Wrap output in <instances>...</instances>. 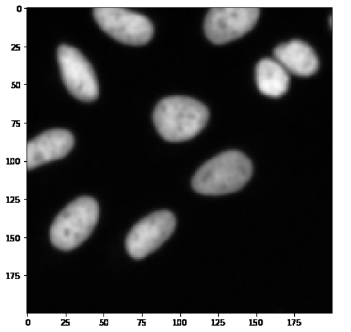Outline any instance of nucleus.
Returning <instances> with one entry per match:
<instances>
[{
	"label": "nucleus",
	"instance_id": "obj_1",
	"mask_svg": "<svg viewBox=\"0 0 351 332\" xmlns=\"http://www.w3.org/2000/svg\"><path fill=\"white\" fill-rule=\"evenodd\" d=\"M208 109L197 99L182 96L165 97L156 104L153 120L156 130L169 142L193 139L206 127Z\"/></svg>",
	"mask_w": 351,
	"mask_h": 332
},
{
	"label": "nucleus",
	"instance_id": "obj_2",
	"mask_svg": "<svg viewBox=\"0 0 351 332\" xmlns=\"http://www.w3.org/2000/svg\"><path fill=\"white\" fill-rule=\"evenodd\" d=\"M253 174V165L239 151L225 152L207 161L194 175V191L206 195H221L243 189Z\"/></svg>",
	"mask_w": 351,
	"mask_h": 332
},
{
	"label": "nucleus",
	"instance_id": "obj_3",
	"mask_svg": "<svg viewBox=\"0 0 351 332\" xmlns=\"http://www.w3.org/2000/svg\"><path fill=\"white\" fill-rule=\"evenodd\" d=\"M99 206L96 199L83 196L75 199L55 218L50 228V239L55 248L71 250L86 241L96 227Z\"/></svg>",
	"mask_w": 351,
	"mask_h": 332
},
{
	"label": "nucleus",
	"instance_id": "obj_4",
	"mask_svg": "<svg viewBox=\"0 0 351 332\" xmlns=\"http://www.w3.org/2000/svg\"><path fill=\"white\" fill-rule=\"evenodd\" d=\"M93 16L104 32L125 45H144L154 36V27L148 18L125 8H94Z\"/></svg>",
	"mask_w": 351,
	"mask_h": 332
},
{
	"label": "nucleus",
	"instance_id": "obj_5",
	"mask_svg": "<svg viewBox=\"0 0 351 332\" xmlns=\"http://www.w3.org/2000/svg\"><path fill=\"white\" fill-rule=\"evenodd\" d=\"M57 59L65 86L74 97L85 102L98 98L97 75L82 51L73 46L62 45L57 50Z\"/></svg>",
	"mask_w": 351,
	"mask_h": 332
},
{
	"label": "nucleus",
	"instance_id": "obj_6",
	"mask_svg": "<svg viewBox=\"0 0 351 332\" xmlns=\"http://www.w3.org/2000/svg\"><path fill=\"white\" fill-rule=\"evenodd\" d=\"M177 220L172 212L160 211L150 213L132 227L125 241L132 258L141 259L154 252L173 235Z\"/></svg>",
	"mask_w": 351,
	"mask_h": 332
},
{
	"label": "nucleus",
	"instance_id": "obj_7",
	"mask_svg": "<svg viewBox=\"0 0 351 332\" xmlns=\"http://www.w3.org/2000/svg\"><path fill=\"white\" fill-rule=\"evenodd\" d=\"M259 16L256 8H211L206 18V35L213 44H226L252 30Z\"/></svg>",
	"mask_w": 351,
	"mask_h": 332
},
{
	"label": "nucleus",
	"instance_id": "obj_8",
	"mask_svg": "<svg viewBox=\"0 0 351 332\" xmlns=\"http://www.w3.org/2000/svg\"><path fill=\"white\" fill-rule=\"evenodd\" d=\"M75 142L73 134L67 130L53 129L42 132L27 145V169L64 158L73 149Z\"/></svg>",
	"mask_w": 351,
	"mask_h": 332
},
{
	"label": "nucleus",
	"instance_id": "obj_9",
	"mask_svg": "<svg viewBox=\"0 0 351 332\" xmlns=\"http://www.w3.org/2000/svg\"><path fill=\"white\" fill-rule=\"evenodd\" d=\"M274 56L285 69L300 77H310L319 69L316 52L304 41L283 43L274 49Z\"/></svg>",
	"mask_w": 351,
	"mask_h": 332
},
{
	"label": "nucleus",
	"instance_id": "obj_10",
	"mask_svg": "<svg viewBox=\"0 0 351 332\" xmlns=\"http://www.w3.org/2000/svg\"><path fill=\"white\" fill-rule=\"evenodd\" d=\"M256 80L259 91L269 97L277 98L288 92L291 78L286 69L278 61L265 58L256 68Z\"/></svg>",
	"mask_w": 351,
	"mask_h": 332
}]
</instances>
